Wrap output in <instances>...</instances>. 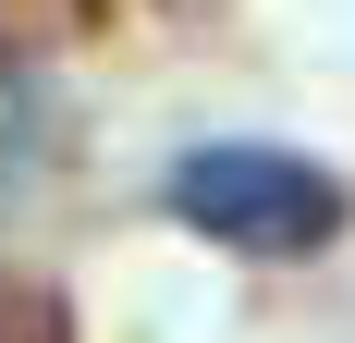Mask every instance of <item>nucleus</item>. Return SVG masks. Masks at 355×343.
Returning a JSON list of instances; mask_svg holds the SVG:
<instances>
[{
	"label": "nucleus",
	"instance_id": "nucleus-1",
	"mask_svg": "<svg viewBox=\"0 0 355 343\" xmlns=\"http://www.w3.org/2000/svg\"><path fill=\"white\" fill-rule=\"evenodd\" d=\"M159 196H172L184 233L233 245V258H319V245L355 221V196H343V172H331V160L245 147V135H233V147H184Z\"/></svg>",
	"mask_w": 355,
	"mask_h": 343
},
{
	"label": "nucleus",
	"instance_id": "nucleus-2",
	"mask_svg": "<svg viewBox=\"0 0 355 343\" xmlns=\"http://www.w3.org/2000/svg\"><path fill=\"white\" fill-rule=\"evenodd\" d=\"M0 343H73V331H62V307H49L37 282H12V294H0Z\"/></svg>",
	"mask_w": 355,
	"mask_h": 343
}]
</instances>
